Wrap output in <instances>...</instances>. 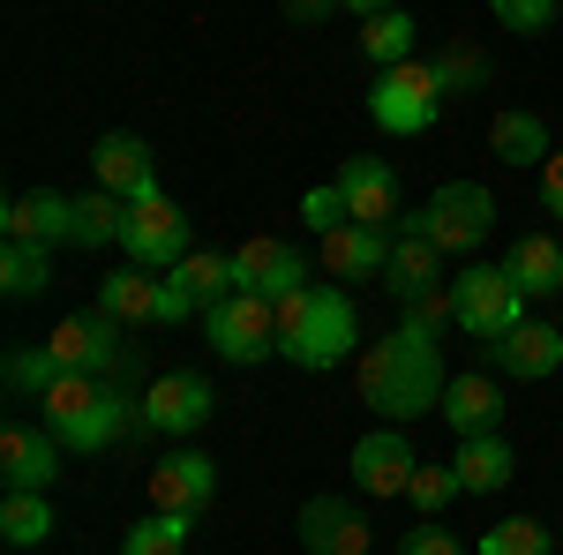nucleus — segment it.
I'll use <instances>...</instances> for the list:
<instances>
[{
    "label": "nucleus",
    "mask_w": 563,
    "mask_h": 555,
    "mask_svg": "<svg viewBox=\"0 0 563 555\" xmlns=\"http://www.w3.org/2000/svg\"><path fill=\"white\" fill-rule=\"evenodd\" d=\"M443 384L451 376H443V353H435V323H421V315H406L390 338L361 345V406H376L390 428L435 413Z\"/></svg>",
    "instance_id": "f257e3e1"
},
{
    "label": "nucleus",
    "mask_w": 563,
    "mask_h": 555,
    "mask_svg": "<svg viewBox=\"0 0 563 555\" xmlns=\"http://www.w3.org/2000/svg\"><path fill=\"white\" fill-rule=\"evenodd\" d=\"M38 406H45V428H53L68 451H106L121 428H143V413H135L106 376H53Z\"/></svg>",
    "instance_id": "f03ea898"
},
{
    "label": "nucleus",
    "mask_w": 563,
    "mask_h": 555,
    "mask_svg": "<svg viewBox=\"0 0 563 555\" xmlns=\"http://www.w3.org/2000/svg\"><path fill=\"white\" fill-rule=\"evenodd\" d=\"M368 121L384 135H429L435 121H443V84H435V60H398V68H384L376 76V90H368Z\"/></svg>",
    "instance_id": "7ed1b4c3"
},
{
    "label": "nucleus",
    "mask_w": 563,
    "mask_h": 555,
    "mask_svg": "<svg viewBox=\"0 0 563 555\" xmlns=\"http://www.w3.org/2000/svg\"><path fill=\"white\" fill-rule=\"evenodd\" d=\"M203 338H211L218 360H233V368H256L278 353V300L249 293V286H233V293L203 308Z\"/></svg>",
    "instance_id": "20e7f679"
},
{
    "label": "nucleus",
    "mask_w": 563,
    "mask_h": 555,
    "mask_svg": "<svg viewBox=\"0 0 563 555\" xmlns=\"http://www.w3.org/2000/svg\"><path fill=\"white\" fill-rule=\"evenodd\" d=\"M353 338H361V315H353V293L346 286H316L308 293V315H301V331H286L278 338V353L294 360V368H339L353 353Z\"/></svg>",
    "instance_id": "39448f33"
},
{
    "label": "nucleus",
    "mask_w": 563,
    "mask_h": 555,
    "mask_svg": "<svg viewBox=\"0 0 563 555\" xmlns=\"http://www.w3.org/2000/svg\"><path fill=\"white\" fill-rule=\"evenodd\" d=\"M451 323L488 345V338H504V331L526 323V293L511 286L504 263H466V278H451Z\"/></svg>",
    "instance_id": "423d86ee"
},
{
    "label": "nucleus",
    "mask_w": 563,
    "mask_h": 555,
    "mask_svg": "<svg viewBox=\"0 0 563 555\" xmlns=\"http://www.w3.org/2000/svg\"><path fill=\"white\" fill-rule=\"evenodd\" d=\"M413 225L429 233L443 256H466V248L488 241V225H496V196H488L481 180H443L429 203L413 211Z\"/></svg>",
    "instance_id": "0eeeda50"
},
{
    "label": "nucleus",
    "mask_w": 563,
    "mask_h": 555,
    "mask_svg": "<svg viewBox=\"0 0 563 555\" xmlns=\"http://www.w3.org/2000/svg\"><path fill=\"white\" fill-rule=\"evenodd\" d=\"M121 256L143 263V270H174L188 256V211L174 196H151V203H129V233H121Z\"/></svg>",
    "instance_id": "6e6552de"
},
{
    "label": "nucleus",
    "mask_w": 563,
    "mask_h": 555,
    "mask_svg": "<svg viewBox=\"0 0 563 555\" xmlns=\"http://www.w3.org/2000/svg\"><path fill=\"white\" fill-rule=\"evenodd\" d=\"M90 173H98V188L106 196H121V203H151L158 196V166H151V143L129 129L98 135V151H90Z\"/></svg>",
    "instance_id": "1a4fd4ad"
},
{
    "label": "nucleus",
    "mask_w": 563,
    "mask_h": 555,
    "mask_svg": "<svg viewBox=\"0 0 563 555\" xmlns=\"http://www.w3.org/2000/svg\"><path fill=\"white\" fill-rule=\"evenodd\" d=\"M413 443H406V428H376V435H361L353 443V458H346V473H353V488L361 496H406V480H413Z\"/></svg>",
    "instance_id": "9d476101"
},
{
    "label": "nucleus",
    "mask_w": 563,
    "mask_h": 555,
    "mask_svg": "<svg viewBox=\"0 0 563 555\" xmlns=\"http://www.w3.org/2000/svg\"><path fill=\"white\" fill-rule=\"evenodd\" d=\"M233 286H249V293H263V300H286L294 286H308V263H301V248H286L278 233H256V241L233 248Z\"/></svg>",
    "instance_id": "9b49d317"
},
{
    "label": "nucleus",
    "mask_w": 563,
    "mask_h": 555,
    "mask_svg": "<svg viewBox=\"0 0 563 555\" xmlns=\"http://www.w3.org/2000/svg\"><path fill=\"white\" fill-rule=\"evenodd\" d=\"M135 413H143L151 435H196V428L211 421V384H203V376H188V368H180V376H158V384L143 390V406H135Z\"/></svg>",
    "instance_id": "f8f14e48"
},
{
    "label": "nucleus",
    "mask_w": 563,
    "mask_h": 555,
    "mask_svg": "<svg viewBox=\"0 0 563 555\" xmlns=\"http://www.w3.org/2000/svg\"><path fill=\"white\" fill-rule=\"evenodd\" d=\"M45 353L60 360V376H106V368L121 360V323H106L98 308H90V315H68V323L45 338Z\"/></svg>",
    "instance_id": "ddd939ff"
},
{
    "label": "nucleus",
    "mask_w": 563,
    "mask_h": 555,
    "mask_svg": "<svg viewBox=\"0 0 563 555\" xmlns=\"http://www.w3.org/2000/svg\"><path fill=\"white\" fill-rule=\"evenodd\" d=\"M60 435L53 428H8L0 435V480L15 488V496H45L53 488V473H60Z\"/></svg>",
    "instance_id": "4468645a"
},
{
    "label": "nucleus",
    "mask_w": 563,
    "mask_h": 555,
    "mask_svg": "<svg viewBox=\"0 0 563 555\" xmlns=\"http://www.w3.org/2000/svg\"><path fill=\"white\" fill-rule=\"evenodd\" d=\"M339 188H346L353 225H376V233L406 225V218H398V173H390L384 158H346V166H339Z\"/></svg>",
    "instance_id": "2eb2a0df"
},
{
    "label": "nucleus",
    "mask_w": 563,
    "mask_h": 555,
    "mask_svg": "<svg viewBox=\"0 0 563 555\" xmlns=\"http://www.w3.org/2000/svg\"><path fill=\"white\" fill-rule=\"evenodd\" d=\"M211 496H218V466L203 458V451H166V458L151 466V503H158V511H188L196 518Z\"/></svg>",
    "instance_id": "dca6fc26"
},
{
    "label": "nucleus",
    "mask_w": 563,
    "mask_h": 555,
    "mask_svg": "<svg viewBox=\"0 0 563 555\" xmlns=\"http://www.w3.org/2000/svg\"><path fill=\"white\" fill-rule=\"evenodd\" d=\"M488 360H496L504 376H519V384H541V376H556V368H563V331H556V323H533V315H526L519 331L488 338Z\"/></svg>",
    "instance_id": "f3484780"
},
{
    "label": "nucleus",
    "mask_w": 563,
    "mask_h": 555,
    "mask_svg": "<svg viewBox=\"0 0 563 555\" xmlns=\"http://www.w3.org/2000/svg\"><path fill=\"white\" fill-rule=\"evenodd\" d=\"M0 233L8 241H38V248H60V241H76V196H15L8 211H0Z\"/></svg>",
    "instance_id": "a211bd4d"
},
{
    "label": "nucleus",
    "mask_w": 563,
    "mask_h": 555,
    "mask_svg": "<svg viewBox=\"0 0 563 555\" xmlns=\"http://www.w3.org/2000/svg\"><path fill=\"white\" fill-rule=\"evenodd\" d=\"M488 151H496V166H511V173H541L556 143H549V121L541 113H519L511 106V113L488 121Z\"/></svg>",
    "instance_id": "6ab92c4d"
},
{
    "label": "nucleus",
    "mask_w": 563,
    "mask_h": 555,
    "mask_svg": "<svg viewBox=\"0 0 563 555\" xmlns=\"http://www.w3.org/2000/svg\"><path fill=\"white\" fill-rule=\"evenodd\" d=\"M435 263H443V248H435L429 233L413 225V211H406V233L390 241V263H384V286L398 300H421V293H435Z\"/></svg>",
    "instance_id": "aec40b11"
},
{
    "label": "nucleus",
    "mask_w": 563,
    "mask_h": 555,
    "mask_svg": "<svg viewBox=\"0 0 563 555\" xmlns=\"http://www.w3.org/2000/svg\"><path fill=\"white\" fill-rule=\"evenodd\" d=\"M451 473H459V488L466 496H496L511 473H519V451L488 428V435H459V458H451Z\"/></svg>",
    "instance_id": "412c9836"
},
{
    "label": "nucleus",
    "mask_w": 563,
    "mask_h": 555,
    "mask_svg": "<svg viewBox=\"0 0 563 555\" xmlns=\"http://www.w3.org/2000/svg\"><path fill=\"white\" fill-rule=\"evenodd\" d=\"M301 541L316 555H368V518L346 511L339 496H316V503L301 511Z\"/></svg>",
    "instance_id": "4be33fe9"
},
{
    "label": "nucleus",
    "mask_w": 563,
    "mask_h": 555,
    "mask_svg": "<svg viewBox=\"0 0 563 555\" xmlns=\"http://www.w3.org/2000/svg\"><path fill=\"white\" fill-rule=\"evenodd\" d=\"M435 413L451 421V435H488L504 421V390H496V376H451Z\"/></svg>",
    "instance_id": "5701e85b"
},
{
    "label": "nucleus",
    "mask_w": 563,
    "mask_h": 555,
    "mask_svg": "<svg viewBox=\"0 0 563 555\" xmlns=\"http://www.w3.org/2000/svg\"><path fill=\"white\" fill-rule=\"evenodd\" d=\"M98 315L121 323V331H143V323L158 315V270H143V263L113 270V278L98 286Z\"/></svg>",
    "instance_id": "b1692460"
},
{
    "label": "nucleus",
    "mask_w": 563,
    "mask_h": 555,
    "mask_svg": "<svg viewBox=\"0 0 563 555\" xmlns=\"http://www.w3.org/2000/svg\"><path fill=\"white\" fill-rule=\"evenodd\" d=\"M323 263H331V278H376L390 263V233H376V225H339V233H323Z\"/></svg>",
    "instance_id": "393cba45"
},
{
    "label": "nucleus",
    "mask_w": 563,
    "mask_h": 555,
    "mask_svg": "<svg viewBox=\"0 0 563 555\" xmlns=\"http://www.w3.org/2000/svg\"><path fill=\"white\" fill-rule=\"evenodd\" d=\"M504 270H511V286H519L526 300L563 293V248H556V233H526L519 248L504 256Z\"/></svg>",
    "instance_id": "a878e982"
},
{
    "label": "nucleus",
    "mask_w": 563,
    "mask_h": 555,
    "mask_svg": "<svg viewBox=\"0 0 563 555\" xmlns=\"http://www.w3.org/2000/svg\"><path fill=\"white\" fill-rule=\"evenodd\" d=\"M45 278H53V248H38V241H8L0 248V293L8 300L45 293Z\"/></svg>",
    "instance_id": "bb28decb"
},
{
    "label": "nucleus",
    "mask_w": 563,
    "mask_h": 555,
    "mask_svg": "<svg viewBox=\"0 0 563 555\" xmlns=\"http://www.w3.org/2000/svg\"><path fill=\"white\" fill-rule=\"evenodd\" d=\"M413 38H421V31H413V15H406V8H390V15H368L361 53H368V60H376V76H384V68H398V60H413Z\"/></svg>",
    "instance_id": "cd10ccee"
},
{
    "label": "nucleus",
    "mask_w": 563,
    "mask_h": 555,
    "mask_svg": "<svg viewBox=\"0 0 563 555\" xmlns=\"http://www.w3.org/2000/svg\"><path fill=\"white\" fill-rule=\"evenodd\" d=\"M121 233H129V203L121 196H106V188L76 196V248H106V241L121 248Z\"/></svg>",
    "instance_id": "c85d7f7f"
},
{
    "label": "nucleus",
    "mask_w": 563,
    "mask_h": 555,
    "mask_svg": "<svg viewBox=\"0 0 563 555\" xmlns=\"http://www.w3.org/2000/svg\"><path fill=\"white\" fill-rule=\"evenodd\" d=\"M0 541H8V548H38V541H53V503L8 488V503H0Z\"/></svg>",
    "instance_id": "c756f323"
},
{
    "label": "nucleus",
    "mask_w": 563,
    "mask_h": 555,
    "mask_svg": "<svg viewBox=\"0 0 563 555\" xmlns=\"http://www.w3.org/2000/svg\"><path fill=\"white\" fill-rule=\"evenodd\" d=\"M166 278H180V286L203 300V308H218V300L233 293V256H196V248H188V256H180Z\"/></svg>",
    "instance_id": "7c9ffc66"
},
{
    "label": "nucleus",
    "mask_w": 563,
    "mask_h": 555,
    "mask_svg": "<svg viewBox=\"0 0 563 555\" xmlns=\"http://www.w3.org/2000/svg\"><path fill=\"white\" fill-rule=\"evenodd\" d=\"M188 548V511H158L121 533V555H180Z\"/></svg>",
    "instance_id": "2f4dec72"
},
{
    "label": "nucleus",
    "mask_w": 563,
    "mask_h": 555,
    "mask_svg": "<svg viewBox=\"0 0 563 555\" xmlns=\"http://www.w3.org/2000/svg\"><path fill=\"white\" fill-rule=\"evenodd\" d=\"M481 555H556V548H549V525L541 518H496L481 533Z\"/></svg>",
    "instance_id": "473e14b6"
},
{
    "label": "nucleus",
    "mask_w": 563,
    "mask_h": 555,
    "mask_svg": "<svg viewBox=\"0 0 563 555\" xmlns=\"http://www.w3.org/2000/svg\"><path fill=\"white\" fill-rule=\"evenodd\" d=\"M451 496H466L451 466H413V480H406V503H413L421 518H443V511H451Z\"/></svg>",
    "instance_id": "72a5a7b5"
},
{
    "label": "nucleus",
    "mask_w": 563,
    "mask_h": 555,
    "mask_svg": "<svg viewBox=\"0 0 563 555\" xmlns=\"http://www.w3.org/2000/svg\"><path fill=\"white\" fill-rule=\"evenodd\" d=\"M435 84H443V98H459V90H481V84H488V60H481L466 38L443 45V53H435Z\"/></svg>",
    "instance_id": "f704fd0d"
},
{
    "label": "nucleus",
    "mask_w": 563,
    "mask_h": 555,
    "mask_svg": "<svg viewBox=\"0 0 563 555\" xmlns=\"http://www.w3.org/2000/svg\"><path fill=\"white\" fill-rule=\"evenodd\" d=\"M301 225H308V233H339V225H353V211H346V188H339V180L308 188V196H301Z\"/></svg>",
    "instance_id": "c9c22d12"
},
{
    "label": "nucleus",
    "mask_w": 563,
    "mask_h": 555,
    "mask_svg": "<svg viewBox=\"0 0 563 555\" xmlns=\"http://www.w3.org/2000/svg\"><path fill=\"white\" fill-rule=\"evenodd\" d=\"M53 376H60V360H53V353H8V390H15V398H45V384H53Z\"/></svg>",
    "instance_id": "e433bc0d"
},
{
    "label": "nucleus",
    "mask_w": 563,
    "mask_h": 555,
    "mask_svg": "<svg viewBox=\"0 0 563 555\" xmlns=\"http://www.w3.org/2000/svg\"><path fill=\"white\" fill-rule=\"evenodd\" d=\"M488 8H496V23H504V31H549L563 0H488Z\"/></svg>",
    "instance_id": "4c0bfd02"
},
{
    "label": "nucleus",
    "mask_w": 563,
    "mask_h": 555,
    "mask_svg": "<svg viewBox=\"0 0 563 555\" xmlns=\"http://www.w3.org/2000/svg\"><path fill=\"white\" fill-rule=\"evenodd\" d=\"M188 315H203V300L188 293L180 278H158V315H151V323H158V331H174V323H188Z\"/></svg>",
    "instance_id": "58836bf2"
},
{
    "label": "nucleus",
    "mask_w": 563,
    "mask_h": 555,
    "mask_svg": "<svg viewBox=\"0 0 563 555\" xmlns=\"http://www.w3.org/2000/svg\"><path fill=\"white\" fill-rule=\"evenodd\" d=\"M398 555H466V548H459V541H451V533H443L435 518H421V525H413V533L398 541Z\"/></svg>",
    "instance_id": "ea45409f"
},
{
    "label": "nucleus",
    "mask_w": 563,
    "mask_h": 555,
    "mask_svg": "<svg viewBox=\"0 0 563 555\" xmlns=\"http://www.w3.org/2000/svg\"><path fill=\"white\" fill-rule=\"evenodd\" d=\"M541 211L563 218V151H549V166H541Z\"/></svg>",
    "instance_id": "a19ab883"
},
{
    "label": "nucleus",
    "mask_w": 563,
    "mask_h": 555,
    "mask_svg": "<svg viewBox=\"0 0 563 555\" xmlns=\"http://www.w3.org/2000/svg\"><path fill=\"white\" fill-rule=\"evenodd\" d=\"M331 8H339V0H286V15H294V23H323Z\"/></svg>",
    "instance_id": "79ce46f5"
},
{
    "label": "nucleus",
    "mask_w": 563,
    "mask_h": 555,
    "mask_svg": "<svg viewBox=\"0 0 563 555\" xmlns=\"http://www.w3.org/2000/svg\"><path fill=\"white\" fill-rule=\"evenodd\" d=\"M346 15H390V8H406V0H339Z\"/></svg>",
    "instance_id": "37998d69"
}]
</instances>
